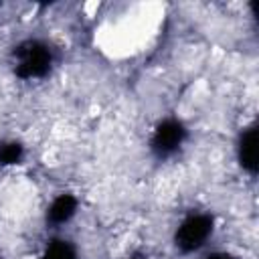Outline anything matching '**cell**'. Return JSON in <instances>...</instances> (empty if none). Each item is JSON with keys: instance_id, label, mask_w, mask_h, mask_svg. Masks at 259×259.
Wrapping results in <instances>:
<instances>
[{"instance_id": "6da1fadb", "label": "cell", "mask_w": 259, "mask_h": 259, "mask_svg": "<svg viewBox=\"0 0 259 259\" xmlns=\"http://www.w3.org/2000/svg\"><path fill=\"white\" fill-rule=\"evenodd\" d=\"M53 57L47 45L38 40H26L14 51V73L22 79L45 77L51 69Z\"/></svg>"}, {"instance_id": "7a4b0ae2", "label": "cell", "mask_w": 259, "mask_h": 259, "mask_svg": "<svg viewBox=\"0 0 259 259\" xmlns=\"http://www.w3.org/2000/svg\"><path fill=\"white\" fill-rule=\"evenodd\" d=\"M212 233V219L208 214H190L184 219L176 231V247L184 253L198 251Z\"/></svg>"}, {"instance_id": "3957f363", "label": "cell", "mask_w": 259, "mask_h": 259, "mask_svg": "<svg viewBox=\"0 0 259 259\" xmlns=\"http://www.w3.org/2000/svg\"><path fill=\"white\" fill-rule=\"evenodd\" d=\"M184 140V127L178 119H164L156 125L152 134V150L158 156L174 154Z\"/></svg>"}, {"instance_id": "277c9868", "label": "cell", "mask_w": 259, "mask_h": 259, "mask_svg": "<svg viewBox=\"0 0 259 259\" xmlns=\"http://www.w3.org/2000/svg\"><path fill=\"white\" fill-rule=\"evenodd\" d=\"M77 212V198L71 194H59L51 200L47 208V221L53 225H65L69 223Z\"/></svg>"}, {"instance_id": "5b68a950", "label": "cell", "mask_w": 259, "mask_h": 259, "mask_svg": "<svg viewBox=\"0 0 259 259\" xmlns=\"http://www.w3.org/2000/svg\"><path fill=\"white\" fill-rule=\"evenodd\" d=\"M239 162L247 172H255L257 170V130L255 125L247 127L239 140Z\"/></svg>"}, {"instance_id": "8992f818", "label": "cell", "mask_w": 259, "mask_h": 259, "mask_svg": "<svg viewBox=\"0 0 259 259\" xmlns=\"http://www.w3.org/2000/svg\"><path fill=\"white\" fill-rule=\"evenodd\" d=\"M42 259H77V255L67 241H53Z\"/></svg>"}, {"instance_id": "52a82bcc", "label": "cell", "mask_w": 259, "mask_h": 259, "mask_svg": "<svg viewBox=\"0 0 259 259\" xmlns=\"http://www.w3.org/2000/svg\"><path fill=\"white\" fill-rule=\"evenodd\" d=\"M22 158V146L16 142H4L0 144V164H18V160Z\"/></svg>"}, {"instance_id": "ba28073f", "label": "cell", "mask_w": 259, "mask_h": 259, "mask_svg": "<svg viewBox=\"0 0 259 259\" xmlns=\"http://www.w3.org/2000/svg\"><path fill=\"white\" fill-rule=\"evenodd\" d=\"M204 259H233V257L227 255V253H210V255H206Z\"/></svg>"}]
</instances>
